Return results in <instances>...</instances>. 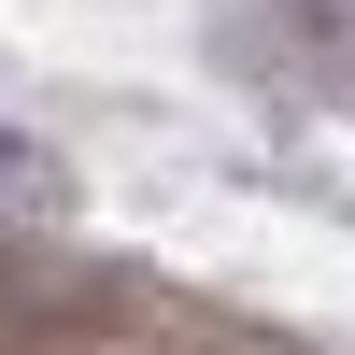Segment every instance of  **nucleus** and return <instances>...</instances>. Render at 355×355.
<instances>
[{"instance_id":"nucleus-1","label":"nucleus","mask_w":355,"mask_h":355,"mask_svg":"<svg viewBox=\"0 0 355 355\" xmlns=\"http://www.w3.org/2000/svg\"><path fill=\"white\" fill-rule=\"evenodd\" d=\"M0 199H71V171H57V142H28L15 114H0Z\"/></svg>"}]
</instances>
